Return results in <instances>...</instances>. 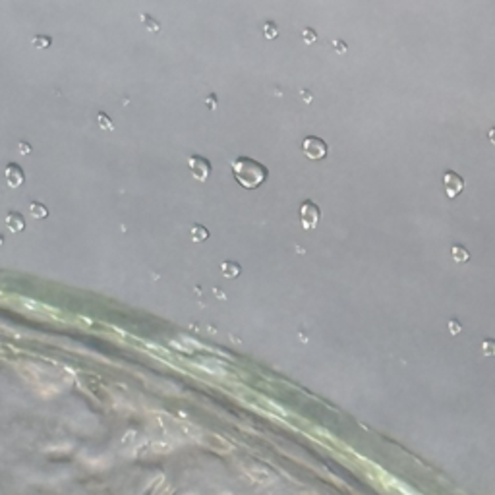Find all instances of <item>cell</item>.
<instances>
[{
    "mask_svg": "<svg viewBox=\"0 0 495 495\" xmlns=\"http://www.w3.org/2000/svg\"><path fill=\"white\" fill-rule=\"evenodd\" d=\"M205 103H207V107H209V108H211V110H213L215 105H217V99H215V95H209V97L205 99Z\"/></svg>",
    "mask_w": 495,
    "mask_h": 495,
    "instance_id": "20",
    "label": "cell"
},
{
    "mask_svg": "<svg viewBox=\"0 0 495 495\" xmlns=\"http://www.w3.org/2000/svg\"><path fill=\"white\" fill-rule=\"evenodd\" d=\"M232 174L236 182L246 190H255L267 180L269 168L252 157H238L232 161Z\"/></svg>",
    "mask_w": 495,
    "mask_h": 495,
    "instance_id": "1",
    "label": "cell"
},
{
    "mask_svg": "<svg viewBox=\"0 0 495 495\" xmlns=\"http://www.w3.org/2000/svg\"><path fill=\"white\" fill-rule=\"evenodd\" d=\"M2 244H4V238H2V236H0V246H2Z\"/></svg>",
    "mask_w": 495,
    "mask_h": 495,
    "instance_id": "23",
    "label": "cell"
},
{
    "mask_svg": "<svg viewBox=\"0 0 495 495\" xmlns=\"http://www.w3.org/2000/svg\"><path fill=\"white\" fill-rule=\"evenodd\" d=\"M141 21H143V25H145L147 30L151 31V33H159L161 31V25H159V21H155L149 14H141Z\"/></svg>",
    "mask_w": 495,
    "mask_h": 495,
    "instance_id": "14",
    "label": "cell"
},
{
    "mask_svg": "<svg viewBox=\"0 0 495 495\" xmlns=\"http://www.w3.org/2000/svg\"><path fill=\"white\" fill-rule=\"evenodd\" d=\"M4 176H6V182L10 188H20L25 182V172L18 163H8L4 168Z\"/></svg>",
    "mask_w": 495,
    "mask_h": 495,
    "instance_id": "6",
    "label": "cell"
},
{
    "mask_svg": "<svg viewBox=\"0 0 495 495\" xmlns=\"http://www.w3.org/2000/svg\"><path fill=\"white\" fill-rule=\"evenodd\" d=\"M451 257L455 263H466L470 259V252L466 250L462 244H453L451 246Z\"/></svg>",
    "mask_w": 495,
    "mask_h": 495,
    "instance_id": "9",
    "label": "cell"
},
{
    "mask_svg": "<svg viewBox=\"0 0 495 495\" xmlns=\"http://www.w3.org/2000/svg\"><path fill=\"white\" fill-rule=\"evenodd\" d=\"M263 35H265L267 39H275V37L279 35V27H277L273 21H267V23H263Z\"/></svg>",
    "mask_w": 495,
    "mask_h": 495,
    "instance_id": "15",
    "label": "cell"
},
{
    "mask_svg": "<svg viewBox=\"0 0 495 495\" xmlns=\"http://www.w3.org/2000/svg\"><path fill=\"white\" fill-rule=\"evenodd\" d=\"M97 124L103 128V130H114L112 120H110V117H107L105 112H99V114H97Z\"/></svg>",
    "mask_w": 495,
    "mask_h": 495,
    "instance_id": "16",
    "label": "cell"
},
{
    "mask_svg": "<svg viewBox=\"0 0 495 495\" xmlns=\"http://www.w3.org/2000/svg\"><path fill=\"white\" fill-rule=\"evenodd\" d=\"M188 166H190L192 176L197 182H205L209 178V174H211V163H209V159H205L201 155L188 157Z\"/></svg>",
    "mask_w": 495,
    "mask_h": 495,
    "instance_id": "4",
    "label": "cell"
},
{
    "mask_svg": "<svg viewBox=\"0 0 495 495\" xmlns=\"http://www.w3.org/2000/svg\"><path fill=\"white\" fill-rule=\"evenodd\" d=\"M449 331H451L453 335H458V333L462 331V327H460L458 319H451V321H449Z\"/></svg>",
    "mask_w": 495,
    "mask_h": 495,
    "instance_id": "18",
    "label": "cell"
},
{
    "mask_svg": "<svg viewBox=\"0 0 495 495\" xmlns=\"http://www.w3.org/2000/svg\"><path fill=\"white\" fill-rule=\"evenodd\" d=\"M443 186H445V194L449 199H455L456 195L464 190V178L455 172V170H445L443 172Z\"/></svg>",
    "mask_w": 495,
    "mask_h": 495,
    "instance_id": "5",
    "label": "cell"
},
{
    "mask_svg": "<svg viewBox=\"0 0 495 495\" xmlns=\"http://www.w3.org/2000/svg\"><path fill=\"white\" fill-rule=\"evenodd\" d=\"M221 273H223L224 279H236L242 273V267L236 261H223L221 263Z\"/></svg>",
    "mask_w": 495,
    "mask_h": 495,
    "instance_id": "8",
    "label": "cell"
},
{
    "mask_svg": "<svg viewBox=\"0 0 495 495\" xmlns=\"http://www.w3.org/2000/svg\"><path fill=\"white\" fill-rule=\"evenodd\" d=\"M302 151H304V155L308 157V159H311V161H321V159L327 157L329 147H327V143H325L321 137L308 136V137H304V141H302Z\"/></svg>",
    "mask_w": 495,
    "mask_h": 495,
    "instance_id": "2",
    "label": "cell"
},
{
    "mask_svg": "<svg viewBox=\"0 0 495 495\" xmlns=\"http://www.w3.org/2000/svg\"><path fill=\"white\" fill-rule=\"evenodd\" d=\"M480 350H482V354L487 356V358L495 356V339H484L482 344H480Z\"/></svg>",
    "mask_w": 495,
    "mask_h": 495,
    "instance_id": "13",
    "label": "cell"
},
{
    "mask_svg": "<svg viewBox=\"0 0 495 495\" xmlns=\"http://www.w3.org/2000/svg\"><path fill=\"white\" fill-rule=\"evenodd\" d=\"M319 219H321V209L317 207L315 201H311V199L302 201L300 223H302V226H304V230H313V228L319 224Z\"/></svg>",
    "mask_w": 495,
    "mask_h": 495,
    "instance_id": "3",
    "label": "cell"
},
{
    "mask_svg": "<svg viewBox=\"0 0 495 495\" xmlns=\"http://www.w3.org/2000/svg\"><path fill=\"white\" fill-rule=\"evenodd\" d=\"M333 45H335V49L339 50V52H344V50H346V45H344L342 41H333Z\"/></svg>",
    "mask_w": 495,
    "mask_h": 495,
    "instance_id": "21",
    "label": "cell"
},
{
    "mask_svg": "<svg viewBox=\"0 0 495 495\" xmlns=\"http://www.w3.org/2000/svg\"><path fill=\"white\" fill-rule=\"evenodd\" d=\"M190 236H192L194 242H203V240L209 238V230L205 228L203 224H194L192 230H190Z\"/></svg>",
    "mask_w": 495,
    "mask_h": 495,
    "instance_id": "11",
    "label": "cell"
},
{
    "mask_svg": "<svg viewBox=\"0 0 495 495\" xmlns=\"http://www.w3.org/2000/svg\"><path fill=\"white\" fill-rule=\"evenodd\" d=\"M31 45L35 47V49H49L50 45H52V39H50L49 35H35L33 39H31Z\"/></svg>",
    "mask_w": 495,
    "mask_h": 495,
    "instance_id": "12",
    "label": "cell"
},
{
    "mask_svg": "<svg viewBox=\"0 0 495 495\" xmlns=\"http://www.w3.org/2000/svg\"><path fill=\"white\" fill-rule=\"evenodd\" d=\"M18 149H20L21 155H30L31 153V145L30 143H25V141H20V143H18Z\"/></svg>",
    "mask_w": 495,
    "mask_h": 495,
    "instance_id": "19",
    "label": "cell"
},
{
    "mask_svg": "<svg viewBox=\"0 0 495 495\" xmlns=\"http://www.w3.org/2000/svg\"><path fill=\"white\" fill-rule=\"evenodd\" d=\"M6 226L10 232H21L25 228V219L18 211H8L6 215Z\"/></svg>",
    "mask_w": 495,
    "mask_h": 495,
    "instance_id": "7",
    "label": "cell"
},
{
    "mask_svg": "<svg viewBox=\"0 0 495 495\" xmlns=\"http://www.w3.org/2000/svg\"><path fill=\"white\" fill-rule=\"evenodd\" d=\"M30 213L33 219L41 221V219H47V217H49V209H47V205H43L41 201H31Z\"/></svg>",
    "mask_w": 495,
    "mask_h": 495,
    "instance_id": "10",
    "label": "cell"
},
{
    "mask_svg": "<svg viewBox=\"0 0 495 495\" xmlns=\"http://www.w3.org/2000/svg\"><path fill=\"white\" fill-rule=\"evenodd\" d=\"M487 139H489V141H491V143L495 145V126L489 128V132H487Z\"/></svg>",
    "mask_w": 495,
    "mask_h": 495,
    "instance_id": "22",
    "label": "cell"
},
{
    "mask_svg": "<svg viewBox=\"0 0 495 495\" xmlns=\"http://www.w3.org/2000/svg\"><path fill=\"white\" fill-rule=\"evenodd\" d=\"M302 37H304L306 43H315L317 41V33L313 30H310V27H306V30L302 31Z\"/></svg>",
    "mask_w": 495,
    "mask_h": 495,
    "instance_id": "17",
    "label": "cell"
}]
</instances>
